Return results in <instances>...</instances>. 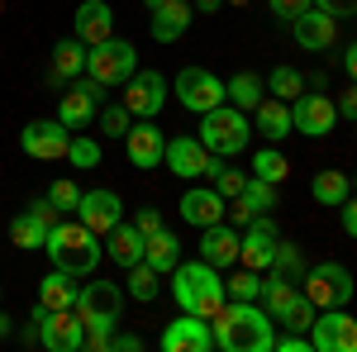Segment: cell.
I'll use <instances>...</instances> for the list:
<instances>
[{
	"label": "cell",
	"mask_w": 357,
	"mask_h": 352,
	"mask_svg": "<svg viewBox=\"0 0 357 352\" xmlns=\"http://www.w3.org/2000/svg\"><path fill=\"white\" fill-rule=\"evenodd\" d=\"M220 352H272L276 319L262 309V300H224V309L210 319Z\"/></svg>",
	"instance_id": "6da1fadb"
},
{
	"label": "cell",
	"mask_w": 357,
	"mask_h": 352,
	"mask_svg": "<svg viewBox=\"0 0 357 352\" xmlns=\"http://www.w3.org/2000/svg\"><path fill=\"white\" fill-rule=\"evenodd\" d=\"M172 300H176L186 314L215 319L224 309V300H229L220 267H210L205 257H200V262H176V271H172Z\"/></svg>",
	"instance_id": "7a4b0ae2"
},
{
	"label": "cell",
	"mask_w": 357,
	"mask_h": 352,
	"mask_svg": "<svg viewBox=\"0 0 357 352\" xmlns=\"http://www.w3.org/2000/svg\"><path fill=\"white\" fill-rule=\"evenodd\" d=\"M43 252L53 257V267L72 271V276H91V271L100 267V257H105V238L91 234L82 219H62V224L48 229Z\"/></svg>",
	"instance_id": "3957f363"
},
{
	"label": "cell",
	"mask_w": 357,
	"mask_h": 352,
	"mask_svg": "<svg viewBox=\"0 0 357 352\" xmlns=\"http://www.w3.org/2000/svg\"><path fill=\"white\" fill-rule=\"evenodd\" d=\"M195 138H200L215 158H238L248 143H252V119L224 100V105H215V109L200 114V134Z\"/></svg>",
	"instance_id": "277c9868"
},
{
	"label": "cell",
	"mask_w": 357,
	"mask_h": 352,
	"mask_svg": "<svg viewBox=\"0 0 357 352\" xmlns=\"http://www.w3.org/2000/svg\"><path fill=\"white\" fill-rule=\"evenodd\" d=\"M134 72H138V53H134V43H129V38H105V43L86 48V77H91V82H100L105 91L124 86Z\"/></svg>",
	"instance_id": "5b68a950"
},
{
	"label": "cell",
	"mask_w": 357,
	"mask_h": 352,
	"mask_svg": "<svg viewBox=\"0 0 357 352\" xmlns=\"http://www.w3.org/2000/svg\"><path fill=\"white\" fill-rule=\"evenodd\" d=\"M305 300H314V309H343L353 300V271L343 262H314V267L301 276Z\"/></svg>",
	"instance_id": "8992f818"
},
{
	"label": "cell",
	"mask_w": 357,
	"mask_h": 352,
	"mask_svg": "<svg viewBox=\"0 0 357 352\" xmlns=\"http://www.w3.org/2000/svg\"><path fill=\"white\" fill-rule=\"evenodd\" d=\"M77 319L86 328H119L124 319V291L114 281H86L77 296Z\"/></svg>",
	"instance_id": "52a82bcc"
},
{
	"label": "cell",
	"mask_w": 357,
	"mask_h": 352,
	"mask_svg": "<svg viewBox=\"0 0 357 352\" xmlns=\"http://www.w3.org/2000/svg\"><path fill=\"white\" fill-rule=\"evenodd\" d=\"M172 91H176L181 109H191V114H205V109H215V105L229 100L224 82L210 72V67H181V72H176V82H172Z\"/></svg>",
	"instance_id": "ba28073f"
},
{
	"label": "cell",
	"mask_w": 357,
	"mask_h": 352,
	"mask_svg": "<svg viewBox=\"0 0 357 352\" xmlns=\"http://www.w3.org/2000/svg\"><path fill=\"white\" fill-rule=\"evenodd\" d=\"M291 129L305 138H324L338 129V105H333V95L324 91H305L291 100Z\"/></svg>",
	"instance_id": "9c48e42d"
},
{
	"label": "cell",
	"mask_w": 357,
	"mask_h": 352,
	"mask_svg": "<svg viewBox=\"0 0 357 352\" xmlns=\"http://www.w3.org/2000/svg\"><path fill=\"white\" fill-rule=\"evenodd\" d=\"M167 91H172V82H167L162 72H134V77L124 82L119 105L129 109L134 119H158L162 105H167Z\"/></svg>",
	"instance_id": "30bf717a"
},
{
	"label": "cell",
	"mask_w": 357,
	"mask_h": 352,
	"mask_svg": "<svg viewBox=\"0 0 357 352\" xmlns=\"http://www.w3.org/2000/svg\"><path fill=\"white\" fill-rule=\"evenodd\" d=\"M310 348L314 352H357V319L343 309H319L310 324Z\"/></svg>",
	"instance_id": "8fae6325"
},
{
	"label": "cell",
	"mask_w": 357,
	"mask_h": 352,
	"mask_svg": "<svg viewBox=\"0 0 357 352\" xmlns=\"http://www.w3.org/2000/svg\"><path fill=\"white\" fill-rule=\"evenodd\" d=\"M100 105H105V86L91 82V77H77V82L62 91V100H57V119L67 129H86L100 114Z\"/></svg>",
	"instance_id": "7c38bea8"
},
{
	"label": "cell",
	"mask_w": 357,
	"mask_h": 352,
	"mask_svg": "<svg viewBox=\"0 0 357 352\" xmlns=\"http://www.w3.org/2000/svg\"><path fill=\"white\" fill-rule=\"evenodd\" d=\"M67 143H72V129L62 119H33V124L20 129V148H24V158H33V162L67 158Z\"/></svg>",
	"instance_id": "4fadbf2b"
},
{
	"label": "cell",
	"mask_w": 357,
	"mask_h": 352,
	"mask_svg": "<svg viewBox=\"0 0 357 352\" xmlns=\"http://www.w3.org/2000/svg\"><path fill=\"white\" fill-rule=\"evenodd\" d=\"M276 238H281V229H276L272 215H257L252 224L243 229V238H238V267H252V271H272V252H276Z\"/></svg>",
	"instance_id": "5bb4252c"
},
{
	"label": "cell",
	"mask_w": 357,
	"mask_h": 352,
	"mask_svg": "<svg viewBox=\"0 0 357 352\" xmlns=\"http://www.w3.org/2000/svg\"><path fill=\"white\" fill-rule=\"evenodd\" d=\"M38 343L48 352H82L86 348V324L77 319V309H43Z\"/></svg>",
	"instance_id": "9a60e30c"
},
{
	"label": "cell",
	"mask_w": 357,
	"mask_h": 352,
	"mask_svg": "<svg viewBox=\"0 0 357 352\" xmlns=\"http://www.w3.org/2000/svg\"><path fill=\"white\" fill-rule=\"evenodd\" d=\"M215 162H220V158H215L200 138H191V134H186V138H172V143H167V153H162V167H167V171H176V176H186V181L210 176Z\"/></svg>",
	"instance_id": "2e32d148"
},
{
	"label": "cell",
	"mask_w": 357,
	"mask_h": 352,
	"mask_svg": "<svg viewBox=\"0 0 357 352\" xmlns=\"http://www.w3.org/2000/svg\"><path fill=\"white\" fill-rule=\"evenodd\" d=\"M158 348H162V352H215L210 319H200V314H186V309H181V319H172V324L162 328Z\"/></svg>",
	"instance_id": "e0dca14e"
},
{
	"label": "cell",
	"mask_w": 357,
	"mask_h": 352,
	"mask_svg": "<svg viewBox=\"0 0 357 352\" xmlns=\"http://www.w3.org/2000/svg\"><path fill=\"white\" fill-rule=\"evenodd\" d=\"M77 219H82L91 234H110L114 224L124 219V200H119V190H105V186H96V190H82V205H77Z\"/></svg>",
	"instance_id": "ac0fdd59"
},
{
	"label": "cell",
	"mask_w": 357,
	"mask_h": 352,
	"mask_svg": "<svg viewBox=\"0 0 357 352\" xmlns=\"http://www.w3.org/2000/svg\"><path fill=\"white\" fill-rule=\"evenodd\" d=\"M124 153H129V162H134L138 171L162 167V153H167L162 129H158L153 119H134V124H129V134H124Z\"/></svg>",
	"instance_id": "d6986e66"
},
{
	"label": "cell",
	"mask_w": 357,
	"mask_h": 352,
	"mask_svg": "<svg viewBox=\"0 0 357 352\" xmlns=\"http://www.w3.org/2000/svg\"><path fill=\"white\" fill-rule=\"evenodd\" d=\"M291 33H296V43H301L305 53H329L333 43H338V20L310 5L305 15H296V20H291Z\"/></svg>",
	"instance_id": "ffe728a7"
},
{
	"label": "cell",
	"mask_w": 357,
	"mask_h": 352,
	"mask_svg": "<svg viewBox=\"0 0 357 352\" xmlns=\"http://www.w3.org/2000/svg\"><path fill=\"white\" fill-rule=\"evenodd\" d=\"M176 205H181V219H186L191 229H210V224L229 219V200H224L215 186H191Z\"/></svg>",
	"instance_id": "44dd1931"
},
{
	"label": "cell",
	"mask_w": 357,
	"mask_h": 352,
	"mask_svg": "<svg viewBox=\"0 0 357 352\" xmlns=\"http://www.w3.org/2000/svg\"><path fill=\"white\" fill-rule=\"evenodd\" d=\"M238 229L229 224V219H220V224H210V229H200V257L210 262V267L229 271L234 262H238Z\"/></svg>",
	"instance_id": "7402d4cb"
},
{
	"label": "cell",
	"mask_w": 357,
	"mask_h": 352,
	"mask_svg": "<svg viewBox=\"0 0 357 352\" xmlns=\"http://www.w3.org/2000/svg\"><path fill=\"white\" fill-rule=\"evenodd\" d=\"M72 38H82L86 48L114 38V10L105 0H82V5H77V33H72Z\"/></svg>",
	"instance_id": "603a6c76"
},
{
	"label": "cell",
	"mask_w": 357,
	"mask_h": 352,
	"mask_svg": "<svg viewBox=\"0 0 357 352\" xmlns=\"http://www.w3.org/2000/svg\"><path fill=\"white\" fill-rule=\"evenodd\" d=\"M77 77H86V43L82 38H62L48 62V86H72Z\"/></svg>",
	"instance_id": "cb8c5ba5"
},
{
	"label": "cell",
	"mask_w": 357,
	"mask_h": 352,
	"mask_svg": "<svg viewBox=\"0 0 357 352\" xmlns=\"http://www.w3.org/2000/svg\"><path fill=\"white\" fill-rule=\"evenodd\" d=\"M148 20H153V38L158 43H176L191 29V0H162L158 10H148Z\"/></svg>",
	"instance_id": "d4e9b609"
},
{
	"label": "cell",
	"mask_w": 357,
	"mask_h": 352,
	"mask_svg": "<svg viewBox=\"0 0 357 352\" xmlns=\"http://www.w3.org/2000/svg\"><path fill=\"white\" fill-rule=\"evenodd\" d=\"M77 296H82L77 276L53 267L43 281H38V300H33V305H43V309H77Z\"/></svg>",
	"instance_id": "484cf974"
},
{
	"label": "cell",
	"mask_w": 357,
	"mask_h": 352,
	"mask_svg": "<svg viewBox=\"0 0 357 352\" xmlns=\"http://www.w3.org/2000/svg\"><path fill=\"white\" fill-rule=\"evenodd\" d=\"M143 262L158 271V276H172L176 262H181V238L162 224L158 234H148V238H143Z\"/></svg>",
	"instance_id": "4316f807"
},
{
	"label": "cell",
	"mask_w": 357,
	"mask_h": 352,
	"mask_svg": "<svg viewBox=\"0 0 357 352\" xmlns=\"http://www.w3.org/2000/svg\"><path fill=\"white\" fill-rule=\"evenodd\" d=\"M105 252H110L114 267H124V271L138 267V262H143V234H138L134 224H124V219H119L110 234H105Z\"/></svg>",
	"instance_id": "83f0119b"
},
{
	"label": "cell",
	"mask_w": 357,
	"mask_h": 352,
	"mask_svg": "<svg viewBox=\"0 0 357 352\" xmlns=\"http://www.w3.org/2000/svg\"><path fill=\"white\" fill-rule=\"evenodd\" d=\"M252 114H257V134L267 138V143H281L286 134H296L291 129V105L276 100V95H262V105L252 109Z\"/></svg>",
	"instance_id": "f1b7e54d"
},
{
	"label": "cell",
	"mask_w": 357,
	"mask_h": 352,
	"mask_svg": "<svg viewBox=\"0 0 357 352\" xmlns=\"http://www.w3.org/2000/svg\"><path fill=\"white\" fill-rule=\"evenodd\" d=\"M301 300V281H291V276H276V271H267V281H262V309L272 314V319H281L291 305Z\"/></svg>",
	"instance_id": "f546056e"
},
{
	"label": "cell",
	"mask_w": 357,
	"mask_h": 352,
	"mask_svg": "<svg viewBox=\"0 0 357 352\" xmlns=\"http://www.w3.org/2000/svg\"><path fill=\"white\" fill-rule=\"evenodd\" d=\"M224 91H229V105L248 114V109L262 105V95H267V82H262L257 72H238V77H229V82H224Z\"/></svg>",
	"instance_id": "4dcf8cb0"
},
{
	"label": "cell",
	"mask_w": 357,
	"mask_h": 352,
	"mask_svg": "<svg viewBox=\"0 0 357 352\" xmlns=\"http://www.w3.org/2000/svg\"><path fill=\"white\" fill-rule=\"evenodd\" d=\"M310 195H314V205H343V200L353 195V181H348L338 167H324V171H314Z\"/></svg>",
	"instance_id": "1f68e13d"
},
{
	"label": "cell",
	"mask_w": 357,
	"mask_h": 352,
	"mask_svg": "<svg viewBox=\"0 0 357 352\" xmlns=\"http://www.w3.org/2000/svg\"><path fill=\"white\" fill-rule=\"evenodd\" d=\"M252 176H257V181H272V186H281V181L291 176V162H286V153H281L276 143L257 148V153H252Z\"/></svg>",
	"instance_id": "d6a6232c"
},
{
	"label": "cell",
	"mask_w": 357,
	"mask_h": 352,
	"mask_svg": "<svg viewBox=\"0 0 357 352\" xmlns=\"http://www.w3.org/2000/svg\"><path fill=\"white\" fill-rule=\"evenodd\" d=\"M158 291H162V281H158V271L148 267V262L129 267V286H124V296H129V300H138V305H153V300H158Z\"/></svg>",
	"instance_id": "836d02e7"
},
{
	"label": "cell",
	"mask_w": 357,
	"mask_h": 352,
	"mask_svg": "<svg viewBox=\"0 0 357 352\" xmlns=\"http://www.w3.org/2000/svg\"><path fill=\"white\" fill-rule=\"evenodd\" d=\"M43 238H48V229H43V224H38V219L29 215H15L10 219V243L15 247H24V252H33V247H43Z\"/></svg>",
	"instance_id": "e575fe53"
},
{
	"label": "cell",
	"mask_w": 357,
	"mask_h": 352,
	"mask_svg": "<svg viewBox=\"0 0 357 352\" xmlns=\"http://www.w3.org/2000/svg\"><path fill=\"white\" fill-rule=\"evenodd\" d=\"M267 91H272L276 100H286V105H291L296 95H305V77L296 72V67H286V62H281V67H272V77H267Z\"/></svg>",
	"instance_id": "d590c367"
},
{
	"label": "cell",
	"mask_w": 357,
	"mask_h": 352,
	"mask_svg": "<svg viewBox=\"0 0 357 352\" xmlns=\"http://www.w3.org/2000/svg\"><path fill=\"white\" fill-rule=\"evenodd\" d=\"M262 281H267V271H234L229 281H224V291H229V300H262Z\"/></svg>",
	"instance_id": "8d00e7d4"
},
{
	"label": "cell",
	"mask_w": 357,
	"mask_h": 352,
	"mask_svg": "<svg viewBox=\"0 0 357 352\" xmlns=\"http://www.w3.org/2000/svg\"><path fill=\"white\" fill-rule=\"evenodd\" d=\"M272 271H276V276H291V281H301V276H305V257H301V247L286 243V238H276Z\"/></svg>",
	"instance_id": "74e56055"
},
{
	"label": "cell",
	"mask_w": 357,
	"mask_h": 352,
	"mask_svg": "<svg viewBox=\"0 0 357 352\" xmlns=\"http://www.w3.org/2000/svg\"><path fill=\"white\" fill-rule=\"evenodd\" d=\"M210 181H215V190H220L224 200H234V195H238V190L248 186V176L238 171V167H229V158H220V162H215V171H210Z\"/></svg>",
	"instance_id": "f35d334b"
},
{
	"label": "cell",
	"mask_w": 357,
	"mask_h": 352,
	"mask_svg": "<svg viewBox=\"0 0 357 352\" xmlns=\"http://www.w3.org/2000/svg\"><path fill=\"white\" fill-rule=\"evenodd\" d=\"M67 162L77 167V171H91V167H100V143H96V138H72V143H67Z\"/></svg>",
	"instance_id": "ab89813d"
},
{
	"label": "cell",
	"mask_w": 357,
	"mask_h": 352,
	"mask_svg": "<svg viewBox=\"0 0 357 352\" xmlns=\"http://www.w3.org/2000/svg\"><path fill=\"white\" fill-rule=\"evenodd\" d=\"M48 200H53L62 215H77V205H82V186H77L72 176H57L53 186H48Z\"/></svg>",
	"instance_id": "60d3db41"
},
{
	"label": "cell",
	"mask_w": 357,
	"mask_h": 352,
	"mask_svg": "<svg viewBox=\"0 0 357 352\" xmlns=\"http://www.w3.org/2000/svg\"><path fill=\"white\" fill-rule=\"evenodd\" d=\"M129 124H134V114L119 105V100H114V105H100V129H105V138H124Z\"/></svg>",
	"instance_id": "b9f144b4"
},
{
	"label": "cell",
	"mask_w": 357,
	"mask_h": 352,
	"mask_svg": "<svg viewBox=\"0 0 357 352\" xmlns=\"http://www.w3.org/2000/svg\"><path fill=\"white\" fill-rule=\"evenodd\" d=\"M314 314H319V309H314V300H305V291H301V300H296V305H291V309L281 314V324H286V328H296V333H310Z\"/></svg>",
	"instance_id": "7bdbcfd3"
},
{
	"label": "cell",
	"mask_w": 357,
	"mask_h": 352,
	"mask_svg": "<svg viewBox=\"0 0 357 352\" xmlns=\"http://www.w3.org/2000/svg\"><path fill=\"white\" fill-rule=\"evenodd\" d=\"M29 215L38 219L43 229H53V224H62V210H57V205L48 200V195H38V200H29Z\"/></svg>",
	"instance_id": "ee69618b"
},
{
	"label": "cell",
	"mask_w": 357,
	"mask_h": 352,
	"mask_svg": "<svg viewBox=\"0 0 357 352\" xmlns=\"http://www.w3.org/2000/svg\"><path fill=\"white\" fill-rule=\"evenodd\" d=\"M310 5H314V0H267V10H272L276 20H286V24H291L296 15H305Z\"/></svg>",
	"instance_id": "f6af8a7d"
},
{
	"label": "cell",
	"mask_w": 357,
	"mask_h": 352,
	"mask_svg": "<svg viewBox=\"0 0 357 352\" xmlns=\"http://www.w3.org/2000/svg\"><path fill=\"white\" fill-rule=\"evenodd\" d=\"M134 229L143 234V238H148V234H158V229H162V210H158V205H143L138 219H134Z\"/></svg>",
	"instance_id": "bcb514c9"
},
{
	"label": "cell",
	"mask_w": 357,
	"mask_h": 352,
	"mask_svg": "<svg viewBox=\"0 0 357 352\" xmlns=\"http://www.w3.org/2000/svg\"><path fill=\"white\" fill-rule=\"evenodd\" d=\"M272 352H314V348H310V333H296V328H291L286 338L272 343Z\"/></svg>",
	"instance_id": "7dc6e473"
},
{
	"label": "cell",
	"mask_w": 357,
	"mask_h": 352,
	"mask_svg": "<svg viewBox=\"0 0 357 352\" xmlns=\"http://www.w3.org/2000/svg\"><path fill=\"white\" fill-rule=\"evenodd\" d=\"M314 10H324V15H333V20H338V15L348 20V15H357V0H314Z\"/></svg>",
	"instance_id": "c3c4849f"
},
{
	"label": "cell",
	"mask_w": 357,
	"mask_h": 352,
	"mask_svg": "<svg viewBox=\"0 0 357 352\" xmlns=\"http://www.w3.org/2000/svg\"><path fill=\"white\" fill-rule=\"evenodd\" d=\"M333 105H338V119H353V124H357V82L348 86V91L333 100Z\"/></svg>",
	"instance_id": "681fc988"
},
{
	"label": "cell",
	"mask_w": 357,
	"mask_h": 352,
	"mask_svg": "<svg viewBox=\"0 0 357 352\" xmlns=\"http://www.w3.org/2000/svg\"><path fill=\"white\" fill-rule=\"evenodd\" d=\"M338 210H343V234H348V238L357 243V195H348Z\"/></svg>",
	"instance_id": "f907efd6"
},
{
	"label": "cell",
	"mask_w": 357,
	"mask_h": 352,
	"mask_svg": "<svg viewBox=\"0 0 357 352\" xmlns=\"http://www.w3.org/2000/svg\"><path fill=\"white\" fill-rule=\"evenodd\" d=\"M138 348H143L138 333H119V328H114V352H138Z\"/></svg>",
	"instance_id": "816d5d0a"
},
{
	"label": "cell",
	"mask_w": 357,
	"mask_h": 352,
	"mask_svg": "<svg viewBox=\"0 0 357 352\" xmlns=\"http://www.w3.org/2000/svg\"><path fill=\"white\" fill-rule=\"evenodd\" d=\"M343 72H348V82H357V43L343 48Z\"/></svg>",
	"instance_id": "f5cc1de1"
},
{
	"label": "cell",
	"mask_w": 357,
	"mask_h": 352,
	"mask_svg": "<svg viewBox=\"0 0 357 352\" xmlns=\"http://www.w3.org/2000/svg\"><path fill=\"white\" fill-rule=\"evenodd\" d=\"M220 5H224V0H195V10H200V15H215Z\"/></svg>",
	"instance_id": "db71d44e"
},
{
	"label": "cell",
	"mask_w": 357,
	"mask_h": 352,
	"mask_svg": "<svg viewBox=\"0 0 357 352\" xmlns=\"http://www.w3.org/2000/svg\"><path fill=\"white\" fill-rule=\"evenodd\" d=\"M10 328H15V319H10V314L0 309V338H10Z\"/></svg>",
	"instance_id": "11a10c76"
},
{
	"label": "cell",
	"mask_w": 357,
	"mask_h": 352,
	"mask_svg": "<svg viewBox=\"0 0 357 352\" xmlns=\"http://www.w3.org/2000/svg\"><path fill=\"white\" fill-rule=\"evenodd\" d=\"M143 5H148V10H158V5H162V0H143Z\"/></svg>",
	"instance_id": "9f6ffc18"
},
{
	"label": "cell",
	"mask_w": 357,
	"mask_h": 352,
	"mask_svg": "<svg viewBox=\"0 0 357 352\" xmlns=\"http://www.w3.org/2000/svg\"><path fill=\"white\" fill-rule=\"evenodd\" d=\"M229 5H238V10H243V5H252V0H229Z\"/></svg>",
	"instance_id": "6f0895ef"
}]
</instances>
